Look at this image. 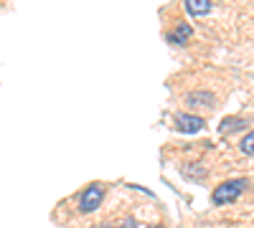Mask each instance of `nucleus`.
Segmentation results:
<instances>
[{"label":"nucleus","mask_w":254,"mask_h":228,"mask_svg":"<svg viewBox=\"0 0 254 228\" xmlns=\"http://www.w3.org/2000/svg\"><path fill=\"white\" fill-rule=\"evenodd\" d=\"M247 190V180L237 178V180H224L221 185H216L214 193H211V203L214 205H226V203H234L242 198V193Z\"/></svg>","instance_id":"f257e3e1"},{"label":"nucleus","mask_w":254,"mask_h":228,"mask_svg":"<svg viewBox=\"0 0 254 228\" xmlns=\"http://www.w3.org/2000/svg\"><path fill=\"white\" fill-rule=\"evenodd\" d=\"M104 200V185L102 182H92L84 188V193L79 195V213H94Z\"/></svg>","instance_id":"f03ea898"},{"label":"nucleus","mask_w":254,"mask_h":228,"mask_svg":"<svg viewBox=\"0 0 254 228\" xmlns=\"http://www.w3.org/2000/svg\"><path fill=\"white\" fill-rule=\"evenodd\" d=\"M173 119H176V130L183 132V135H196V132H201L206 127V122L198 114H193V112H181Z\"/></svg>","instance_id":"7ed1b4c3"},{"label":"nucleus","mask_w":254,"mask_h":228,"mask_svg":"<svg viewBox=\"0 0 254 228\" xmlns=\"http://www.w3.org/2000/svg\"><path fill=\"white\" fill-rule=\"evenodd\" d=\"M183 101H186L190 109H211V107L216 104V96L211 94V91L198 89V91H188V94L183 96Z\"/></svg>","instance_id":"20e7f679"},{"label":"nucleus","mask_w":254,"mask_h":228,"mask_svg":"<svg viewBox=\"0 0 254 228\" xmlns=\"http://www.w3.org/2000/svg\"><path fill=\"white\" fill-rule=\"evenodd\" d=\"M183 5H186V13L193 15V18L211 13V0H183Z\"/></svg>","instance_id":"39448f33"},{"label":"nucleus","mask_w":254,"mask_h":228,"mask_svg":"<svg viewBox=\"0 0 254 228\" xmlns=\"http://www.w3.org/2000/svg\"><path fill=\"white\" fill-rule=\"evenodd\" d=\"M188 38H193V28H190L188 23H178L173 33H168V41H171V44H178V46H186Z\"/></svg>","instance_id":"423d86ee"},{"label":"nucleus","mask_w":254,"mask_h":228,"mask_svg":"<svg viewBox=\"0 0 254 228\" xmlns=\"http://www.w3.org/2000/svg\"><path fill=\"white\" fill-rule=\"evenodd\" d=\"M247 119H239V117H226L221 124H219V132L221 135H229V132H239V130H244L247 127Z\"/></svg>","instance_id":"0eeeda50"},{"label":"nucleus","mask_w":254,"mask_h":228,"mask_svg":"<svg viewBox=\"0 0 254 228\" xmlns=\"http://www.w3.org/2000/svg\"><path fill=\"white\" fill-rule=\"evenodd\" d=\"M239 150H242L244 155H254V132H247V135L242 137Z\"/></svg>","instance_id":"6e6552de"},{"label":"nucleus","mask_w":254,"mask_h":228,"mask_svg":"<svg viewBox=\"0 0 254 228\" xmlns=\"http://www.w3.org/2000/svg\"><path fill=\"white\" fill-rule=\"evenodd\" d=\"M99 228H137V221H135V218H125L120 226H110V223H107V226H99Z\"/></svg>","instance_id":"1a4fd4ad"}]
</instances>
